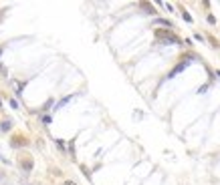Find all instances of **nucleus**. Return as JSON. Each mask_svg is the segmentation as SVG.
Listing matches in <instances>:
<instances>
[{"mask_svg": "<svg viewBox=\"0 0 220 185\" xmlns=\"http://www.w3.org/2000/svg\"><path fill=\"white\" fill-rule=\"evenodd\" d=\"M156 36L160 40H166V42H180V40L176 38L172 32H168V30H156Z\"/></svg>", "mask_w": 220, "mask_h": 185, "instance_id": "nucleus-1", "label": "nucleus"}, {"mask_svg": "<svg viewBox=\"0 0 220 185\" xmlns=\"http://www.w3.org/2000/svg\"><path fill=\"white\" fill-rule=\"evenodd\" d=\"M188 65H190V62H188V60H184V62H180V65L176 66V68H174L172 73L168 74V79H172V77H176V74H178V73H182V71H184V68H186Z\"/></svg>", "mask_w": 220, "mask_h": 185, "instance_id": "nucleus-2", "label": "nucleus"}, {"mask_svg": "<svg viewBox=\"0 0 220 185\" xmlns=\"http://www.w3.org/2000/svg\"><path fill=\"white\" fill-rule=\"evenodd\" d=\"M153 24H160V26H168V28H172V20H166V18H156L153 20Z\"/></svg>", "mask_w": 220, "mask_h": 185, "instance_id": "nucleus-3", "label": "nucleus"}, {"mask_svg": "<svg viewBox=\"0 0 220 185\" xmlns=\"http://www.w3.org/2000/svg\"><path fill=\"white\" fill-rule=\"evenodd\" d=\"M140 8H141V10H143L146 14H156L153 6H152V4H147V2H141V4H140Z\"/></svg>", "mask_w": 220, "mask_h": 185, "instance_id": "nucleus-4", "label": "nucleus"}, {"mask_svg": "<svg viewBox=\"0 0 220 185\" xmlns=\"http://www.w3.org/2000/svg\"><path fill=\"white\" fill-rule=\"evenodd\" d=\"M22 169H24V171H30V169H33V161H30V159L22 161Z\"/></svg>", "mask_w": 220, "mask_h": 185, "instance_id": "nucleus-5", "label": "nucleus"}, {"mask_svg": "<svg viewBox=\"0 0 220 185\" xmlns=\"http://www.w3.org/2000/svg\"><path fill=\"white\" fill-rule=\"evenodd\" d=\"M10 127H12V123H10V121H4V123L0 125V129H2V131L6 133V131H10Z\"/></svg>", "mask_w": 220, "mask_h": 185, "instance_id": "nucleus-6", "label": "nucleus"}, {"mask_svg": "<svg viewBox=\"0 0 220 185\" xmlns=\"http://www.w3.org/2000/svg\"><path fill=\"white\" fill-rule=\"evenodd\" d=\"M69 101H71V97H65V99H63V101L59 103V105H57V109H61V107H65V105L69 103Z\"/></svg>", "mask_w": 220, "mask_h": 185, "instance_id": "nucleus-7", "label": "nucleus"}, {"mask_svg": "<svg viewBox=\"0 0 220 185\" xmlns=\"http://www.w3.org/2000/svg\"><path fill=\"white\" fill-rule=\"evenodd\" d=\"M51 121H53V119H51V117H49V115H45V117H42V123H45V125H49V123H51Z\"/></svg>", "mask_w": 220, "mask_h": 185, "instance_id": "nucleus-8", "label": "nucleus"}, {"mask_svg": "<svg viewBox=\"0 0 220 185\" xmlns=\"http://www.w3.org/2000/svg\"><path fill=\"white\" fill-rule=\"evenodd\" d=\"M182 16H184V20H186V22H192V16H190V14H188V12H184V14H182Z\"/></svg>", "mask_w": 220, "mask_h": 185, "instance_id": "nucleus-9", "label": "nucleus"}, {"mask_svg": "<svg viewBox=\"0 0 220 185\" xmlns=\"http://www.w3.org/2000/svg\"><path fill=\"white\" fill-rule=\"evenodd\" d=\"M57 145H59V149H63V151H65V141H61V139H59V141H57Z\"/></svg>", "mask_w": 220, "mask_h": 185, "instance_id": "nucleus-10", "label": "nucleus"}, {"mask_svg": "<svg viewBox=\"0 0 220 185\" xmlns=\"http://www.w3.org/2000/svg\"><path fill=\"white\" fill-rule=\"evenodd\" d=\"M65 185H75V183H73V181H67V183H65Z\"/></svg>", "mask_w": 220, "mask_h": 185, "instance_id": "nucleus-11", "label": "nucleus"}, {"mask_svg": "<svg viewBox=\"0 0 220 185\" xmlns=\"http://www.w3.org/2000/svg\"><path fill=\"white\" fill-rule=\"evenodd\" d=\"M0 53H2V48H0Z\"/></svg>", "mask_w": 220, "mask_h": 185, "instance_id": "nucleus-12", "label": "nucleus"}]
</instances>
